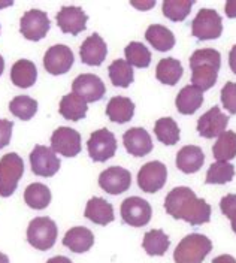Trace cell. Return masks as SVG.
<instances>
[{"instance_id": "1", "label": "cell", "mask_w": 236, "mask_h": 263, "mask_svg": "<svg viewBox=\"0 0 236 263\" xmlns=\"http://www.w3.org/2000/svg\"><path fill=\"white\" fill-rule=\"evenodd\" d=\"M165 210L175 220H184L191 226L211 221V205L199 199L190 187H175L165 199Z\"/></svg>"}, {"instance_id": "2", "label": "cell", "mask_w": 236, "mask_h": 263, "mask_svg": "<svg viewBox=\"0 0 236 263\" xmlns=\"http://www.w3.org/2000/svg\"><path fill=\"white\" fill-rule=\"evenodd\" d=\"M191 85L206 91L215 85L219 80V70L221 66V54L214 48L198 49L191 54Z\"/></svg>"}, {"instance_id": "3", "label": "cell", "mask_w": 236, "mask_h": 263, "mask_svg": "<svg viewBox=\"0 0 236 263\" xmlns=\"http://www.w3.org/2000/svg\"><path fill=\"white\" fill-rule=\"evenodd\" d=\"M212 250V242L201 233L187 235L173 251L175 263H202Z\"/></svg>"}, {"instance_id": "4", "label": "cell", "mask_w": 236, "mask_h": 263, "mask_svg": "<svg viewBox=\"0 0 236 263\" xmlns=\"http://www.w3.org/2000/svg\"><path fill=\"white\" fill-rule=\"evenodd\" d=\"M24 174V162L17 153H8L0 160V196L9 197L17 190Z\"/></svg>"}, {"instance_id": "5", "label": "cell", "mask_w": 236, "mask_h": 263, "mask_svg": "<svg viewBox=\"0 0 236 263\" xmlns=\"http://www.w3.org/2000/svg\"><path fill=\"white\" fill-rule=\"evenodd\" d=\"M57 224L50 217H36L27 228V241L32 247L41 251H47L54 247L57 239Z\"/></svg>"}, {"instance_id": "6", "label": "cell", "mask_w": 236, "mask_h": 263, "mask_svg": "<svg viewBox=\"0 0 236 263\" xmlns=\"http://www.w3.org/2000/svg\"><path fill=\"white\" fill-rule=\"evenodd\" d=\"M191 33L199 41L219 39L223 33V20L215 9L202 8L191 23Z\"/></svg>"}, {"instance_id": "7", "label": "cell", "mask_w": 236, "mask_h": 263, "mask_svg": "<svg viewBox=\"0 0 236 263\" xmlns=\"http://www.w3.org/2000/svg\"><path fill=\"white\" fill-rule=\"evenodd\" d=\"M152 215L151 205L142 197L132 196L123 200L121 217L123 221L132 228H142L150 223Z\"/></svg>"}, {"instance_id": "8", "label": "cell", "mask_w": 236, "mask_h": 263, "mask_svg": "<svg viewBox=\"0 0 236 263\" xmlns=\"http://www.w3.org/2000/svg\"><path fill=\"white\" fill-rule=\"evenodd\" d=\"M87 148L91 160L102 163L115 156L117 139L112 132H109L108 129H99L91 133L87 142Z\"/></svg>"}, {"instance_id": "9", "label": "cell", "mask_w": 236, "mask_h": 263, "mask_svg": "<svg viewBox=\"0 0 236 263\" xmlns=\"http://www.w3.org/2000/svg\"><path fill=\"white\" fill-rule=\"evenodd\" d=\"M168 180V167L159 160L145 163L137 172V185L145 193H157Z\"/></svg>"}, {"instance_id": "10", "label": "cell", "mask_w": 236, "mask_h": 263, "mask_svg": "<svg viewBox=\"0 0 236 263\" xmlns=\"http://www.w3.org/2000/svg\"><path fill=\"white\" fill-rule=\"evenodd\" d=\"M51 21L47 12L41 9H30L19 20V33L27 39L37 42L50 32Z\"/></svg>"}, {"instance_id": "11", "label": "cell", "mask_w": 236, "mask_h": 263, "mask_svg": "<svg viewBox=\"0 0 236 263\" xmlns=\"http://www.w3.org/2000/svg\"><path fill=\"white\" fill-rule=\"evenodd\" d=\"M30 166L34 175L50 178L58 172L62 162L52 148L45 147V145H36L30 153Z\"/></svg>"}, {"instance_id": "12", "label": "cell", "mask_w": 236, "mask_h": 263, "mask_svg": "<svg viewBox=\"0 0 236 263\" xmlns=\"http://www.w3.org/2000/svg\"><path fill=\"white\" fill-rule=\"evenodd\" d=\"M51 148L65 157H75L81 153V135L70 127H58L51 135Z\"/></svg>"}, {"instance_id": "13", "label": "cell", "mask_w": 236, "mask_h": 263, "mask_svg": "<svg viewBox=\"0 0 236 263\" xmlns=\"http://www.w3.org/2000/svg\"><path fill=\"white\" fill-rule=\"evenodd\" d=\"M99 185L109 195H121L132 185V174L120 166H111L99 175Z\"/></svg>"}, {"instance_id": "14", "label": "cell", "mask_w": 236, "mask_h": 263, "mask_svg": "<svg viewBox=\"0 0 236 263\" xmlns=\"http://www.w3.org/2000/svg\"><path fill=\"white\" fill-rule=\"evenodd\" d=\"M73 52L68 45L58 44L47 49L44 55V67L51 75H63L70 70L73 65Z\"/></svg>"}, {"instance_id": "15", "label": "cell", "mask_w": 236, "mask_h": 263, "mask_svg": "<svg viewBox=\"0 0 236 263\" xmlns=\"http://www.w3.org/2000/svg\"><path fill=\"white\" fill-rule=\"evenodd\" d=\"M72 93L78 95L81 99H84L87 103L99 102L105 96V84L97 75L93 73H83L76 77L72 82Z\"/></svg>"}, {"instance_id": "16", "label": "cell", "mask_w": 236, "mask_h": 263, "mask_svg": "<svg viewBox=\"0 0 236 263\" xmlns=\"http://www.w3.org/2000/svg\"><path fill=\"white\" fill-rule=\"evenodd\" d=\"M57 26L63 33H70L76 36L87 29L88 16L80 6H63L55 16Z\"/></svg>"}, {"instance_id": "17", "label": "cell", "mask_w": 236, "mask_h": 263, "mask_svg": "<svg viewBox=\"0 0 236 263\" xmlns=\"http://www.w3.org/2000/svg\"><path fill=\"white\" fill-rule=\"evenodd\" d=\"M229 120L230 118L223 114L219 106H212L208 112H205L198 120V132L202 138L212 139L215 136H220L223 132H226Z\"/></svg>"}, {"instance_id": "18", "label": "cell", "mask_w": 236, "mask_h": 263, "mask_svg": "<svg viewBox=\"0 0 236 263\" xmlns=\"http://www.w3.org/2000/svg\"><path fill=\"white\" fill-rule=\"evenodd\" d=\"M123 144L130 156L144 157L152 151V141L150 133L142 127H132L123 135Z\"/></svg>"}, {"instance_id": "19", "label": "cell", "mask_w": 236, "mask_h": 263, "mask_svg": "<svg viewBox=\"0 0 236 263\" xmlns=\"http://www.w3.org/2000/svg\"><path fill=\"white\" fill-rule=\"evenodd\" d=\"M106 54H108L106 42L97 33L88 36L80 48L81 62L88 66H101L106 59Z\"/></svg>"}, {"instance_id": "20", "label": "cell", "mask_w": 236, "mask_h": 263, "mask_svg": "<svg viewBox=\"0 0 236 263\" xmlns=\"http://www.w3.org/2000/svg\"><path fill=\"white\" fill-rule=\"evenodd\" d=\"M84 215L94 224H101V226L112 223L115 218L112 205L103 197H91L87 202Z\"/></svg>"}, {"instance_id": "21", "label": "cell", "mask_w": 236, "mask_h": 263, "mask_svg": "<svg viewBox=\"0 0 236 263\" xmlns=\"http://www.w3.org/2000/svg\"><path fill=\"white\" fill-rule=\"evenodd\" d=\"M176 167L184 174H196L205 163V154L202 148L196 145H186L176 154Z\"/></svg>"}, {"instance_id": "22", "label": "cell", "mask_w": 236, "mask_h": 263, "mask_svg": "<svg viewBox=\"0 0 236 263\" xmlns=\"http://www.w3.org/2000/svg\"><path fill=\"white\" fill-rule=\"evenodd\" d=\"M203 103V91L194 85H186L176 95L175 106L183 115H193Z\"/></svg>"}, {"instance_id": "23", "label": "cell", "mask_w": 236, "mask_h": 263, "mask_svg": "<svg viewBox=\"0 0 236 263\" xmlns=\"http://www.w3.org/2000/svg\"><path fill=\"white\" fill-rule=\"evenodd\" d=\"M106 115L111 121L124 124L130 121L135 115V103L129 98L124 96H115L106 105Z\"/></svg>"}, {"instance_id": "24", "label": "cell", "mask_w": 236, "mask_h": 263, "mask_svg": "<svg viewBox=\"0 0 236 263\" xmlns=\"http://www.w3.org/2000/svg\"><path fill=\"white\" fill-rule=\"evenodd\" d=\"M94 244V235L87 228H72L66 232L63 238V246L68 247L73 253H85Z\"/></svg>"}, {"instance_id": "25", "label": "cell", "mask_w": 236, "mask_h": 263, "mask_svg": "<svg viewBox=\"0 0 236 263\" xmlns=\"http://www.w3.org/2000/svg\"><path fill=\"white\" fill-rule=\"evenodd\" d=\"M184 69L180 60L168 57L162 59L155 67V78L165 85H175L183 78Z\"/></svg>"}, {"instance_id": "26", "label": "cell", "mask_w": 236, "mask_h": 263, "mask_svg": "<svg viewBox=\"0 0 236 263\" xmlns=\"http://www.w3.org/2000/svg\"><path fill=\"white\" fill-rule=\"evenodd\" d=\"M87 109H88V106H87V102H85L84 99H81L75 93H69V95L63 96V99H62L58 112H60V115L65 120L80 121V120L85 118Z\"/></svg>"}, {"instance_id": "27", "label": "cell", "mask_w": 236, "mask_h": 263, "mask_svg": "<svg viewBox=\"0 0 236 263\" xmlns=\"http://www.w3.org/2000/svg\"><path fill=\"white\" fill-rule=\"evenodd\" d=\"M37 80V69L30 60H18L11 67V81L19 88H29Z\"/></svg>"}, {"instance_id": "28", "label": "cell", "mask_w": 236, "mask_h": 263, "mask_svg": "<svg viewBox=\"0 0 236 263\" xmlns=\"http://www.w3.org/2000/svg\"><path fill=\"white\" fill-rule=\"evenodd\" d=\"M145 39L150 42V45L154 47L157 51H170L175 47V36L169 30L168 27L160 26V24H151L147 32H145Z\"/></svg>"}, {"instance_id": "29", "label": "cell", "mask_w": 236, "mask_h": 263, "mask_svg": "<svg viewBox=\"0 0 236 263\" xmlns=\"http://www.w3.org/2000/svg\"><path fill=\"white\" fill-rule=\"evenodd\" d=\"M169 246H170L169 236L160 229L148 230L142 241V247L148 256H165V253L169 250Z\"/></svg>"}, {"instance_id": "30", "label": "cell", "mask_w": 236, "mask_h": 263, "mask_svg": "<svg viewBox=\"0 0 236 263\" xmlns=\"http://www.w3.org/2000/svg\"><path fill=\"white\" fill-rule=\"evenodd\" d=\"M24 200L32 210H45L51 202L50 189L42 182H33L24 190Z\"/></svg>"}, {"instance_id": "31", "label": "cell", "mask_w": 236, "mask_h": 263, "mask_svg": "<svg viewBox=\"0 0 236 263\" xmlns=\"http://www.w3.org/2000/svg\"><path fill=\"white\" fill-rule=\"evenodd\" d=\"M212 154L217 162H229L236 157V133L232 130L223 132L212 147Z\"/></svg>"}, {"instance_id": "32", "label": "cell", "mask_w": 236, "mask_h": 263, "mask_svg": "<svg viewBox=\"0 0 236 263\" xmlns=\"http://www.w3.org/2000/svg\"><path fill=\"white\" fill-rule=\"evenodd\" d=\"M155 138L165 145H175L180 141V127L172 117H163L154 124Z\"/></svg>"}, {"instance_id": "33", "label": "cell", "mask_w": 236, "mask_h": 263, "mask_svg": "<svg viewBox=\"0 0 236 263\" xmlns=\"http://www.w3.org/2000/svg\"><path fill=\"white\" fill-rule=\"evenodd\" d=\"M108 72H109V78L111 82L115 85V87H121V88H127L132 82L135 81V77H133V67L129 65L126 60H114L109 67H108Z\"/></svg>"}, {"instance_id": "34", "label": "cell", "mask_w": 236, "mask_h": 263, "mask_svg": "<svg viewBox=\"0 0 236 263\" xmlns=\"http://www.w3.org/2000/svg\"><path fill=\"white\" fill-rule=\"evenodd\" d=\"M124 55H126V62L129 65L144 69L151 65V52L144 44L141 42H130L126 48H124Z\"/></svg>"}, {"instance_id": "35", "label": "cell", "mask_w": 236, "mask_h": 263, "mask_svg": "<svg viewBox=\"0 0 236 263\" xmlns=\"http://www.w3.org/2000/svg\"><path fill=\"white\" fill-rule=\"evenodd\" d=\"M193 5H194L193 0H165L162 5V11L168 20L178 23V21H184L188 16Z\"/></svg>"}, {"instance_id": "36", "label": "cell", "mask_w": 236, "mask_h": 263, "mask_svg": "<svg viewBox=\"0 0 236 263\" xmlns=\"http://www.w3.org/2000/svg\"><path fill=\"white\" fill-rule=\"evenodd\" d=\"M235 177V166L229 162H217L208 167L206 184H227Z\"/></svg>"}, {"instance_id": "37", "label": "cell", "mask_w": 236, "mask_h": 263, "mask_svg": "<svg viewBox=\"0 0 236 263\" xmlns=\"http://www.w3.org/2000/svg\"><path fill=\"white\" fill-rule=\"evenodd\" d=\"M9 111L14 117H17L23 121H27L33 118L37 112V100L29 98V96H17L11 100Z\"/></svg>"}, {"instance_id": "38", "label": "cell", "mask_w": 236, "mask_h": 263, "mask_svg": "<svg viewBox=\"0 0 236 263\" xmlns=\"http://www.w3.org/2000/svg\"><path fill=\"white\" fill-rule=\"evenodd\" d=\"M221 103L229 111V114H236V82L229 81L221 88Z\"/></svg>"}, {"instance_id": "39", "label": "cell", "mask_w": 236, "mask_h": 263, "mask_svg": "<svg viewBox=\"0 0 236 263\" xmlns=\"http://www.w3.org/2000/svg\"><path fill=\"white\" fill-rule=\"evenodd\" d=\"M220 210L229 220L236 214V195L229 193L220 200Z\"/></svg>"}, {"instance_id": "40", "label": "cell", "mask_w": 236, "mask_h": 263, "mask_svg": "<svg viewBox=\"0 0 236 263\" xmlns=\"http://www.w3.org/2000/svg\"><path fill=\"white\" fill-rule=\"evenodd\" d=\"M12 129H14V121L0 120V149L5 148L11 142Z\"/></svg>"}, {"instance_id": "41", "label": "cell", "mask_w": 236, "mask_h": 263, "mask_svg": "<svg viewBox=\"0 0 236 263\" xmlns=\"http://www.w3.org/2000/svg\"><path fill=\"white\" fill-rule=\"evenodd\" d=\"M130 5H132V6H135L136 9L148 11V9H151V8L155 6V0H150V2H135V0H132V2H130Z\"/></svg>"}, {"instance_id": "42", "label": "cell", "mask_w": 236, "mask_h": 263, "mask_svg": "<svg viewBox=\"0 0 236 263\" xmlns=\"http://www.w3.org/2000/svg\"><path fill=\"white\" fill-rule=\"evenodd\" d=\"M224 11H226V15L229 16V18H236V0L226 2Z\"/></svg>"}, {"instance_id": "43", "label": "cell", "mask_w": 236, "mask_h": 263, "mask_svg": "<svg viewBox=\"0 0 236 263\" xmlns=\"http://www.w3.org/2000/svg\"><path fill=\"white\" fill-rule=\"evenodd\" d=\"M212 263H236V259L230 254H221L219 257L212 259Z\"/></svg>"}, {"instance_id": "44", "label": "cell", "mask_w": 236, "mask_h": 263, "mask_svg": "<svg viewBox=\"0 0 236 263\" xmlns=\"http://www.w3.org/2000/svg\"><path fill=\"white\" fill-rule=\"evenodd\" d=\"M229 66H230L232 72L236 75V45H233L232 49H230V54H229Z\"/></svg>"}, {"instance_id": "45", "label": "cell", "mask_w": 236, "mask_h": 263, "mask_svg": "<svg viewBox=\"0 0 236 263\" xmlns=\"http://www.w3.org/2000/svg\"><path fill=\"white\" fill-rule=\"evenodd\" d=\"M47 263H72V260L65 256H55V257H51Z\"/></svg>"}, {"instance_id": "46", "label": "cell", "mask_w": 236, "mask_h": 263, "mask_svg": "<svg viewBox=\"0 0 236 263\" xmlns=\"http://www.w3.org/2000/svg\"><path fill=\"white\" fill-rule=\"evenodd\" d=\"M0 263H9L8 256H6V254H3V253H0Z\"/></svg>"}, {"instance_id": "47", "label": "cell", "mask_w": 236, "mask_h": 263, "mask_svg": "<svg viewBox=\"0 0 236 263\" xmlns=\"http://www.w3.org/2000/svg\"><path fill=\"white\" fill-rule=\"evenodd\" d=\"M230 224H232V230L236 233V214L230 218Z\"/></svg>"}, {"instance_id": "48", "label": "cell", "mask_w": 236, "mask_h": 263, "mask_svg": "<svg viewBox=\"0 0 236 263\" xmlns=\"http://www.w3.org/2000/svg\"><path fill=\"white\" fill-rule=\"evenodd\" d=\"M3 70H5V60H3V57L0 55V77H2V73H3Z\"/></svg>"}, {"instance_id": "49", "label": "cell", "mask_w": 236, "mask_h": 263, "mask_svg": "<svg viewBox=\"0 0 236 263\" xmlns=\"http://www.w3.org/2000/svg\"><path fill=\"white\" fill-rule=\"evenodd\" d=\"M14 2L11 0V2H6V3H0V8H3V6H9V5H12Z\"/></svg>"}]
</instances>
